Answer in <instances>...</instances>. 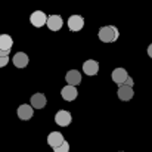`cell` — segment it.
<instances>
[{"label":"cell","instance_id":"6da1fadb","mask_svg":"<svg viewBox=\"0 0 152 152\" xmlns=\"http://www.w3.org/2000/svg\"><path fill=\"white\" fill-rule=\"evenodd\" d=\"M98 36H99V40L103 42V43H114L120 37V31L114 25H105V27L99 28Z\"/></svg>","mask_w":152,"mask_h":152},{"label":"cell","instance_id":"7a4b0ae2","mask_svg":"<svg viewBox=\"0 0 152 152\" xmlns=\"http://www.w3.org/2000/svg\"><path fill=\"white\" fill-rule=\"evenodd\" d=\"M71 121H72V117H71V114H69L68 111H65V109H61V111H58V112L55 114V123H56L58 126H61V127L69 126Z\"/></svg>","mask_w":152,"mask_h":152},{"label":"cell","instance_id":"3957f363","mask_svg":"<svg viewBox=\"0 0 152 152\" xmlns=\"http://www.w3.org/2000/svg\"><path fill=\"white\" fill-rule=\"evenodd\" d=\"M30 22H31L34 27L40 28V27H43V25L48 22V16H46L45 12H42V10H36V12L31 13V16H30Z\"/></svg>","mask_w":152,"mask_h":152},{"label":"cell","instance_id":"277c9868","mask_svg":"<svg viewBox=\"0 0 152 152\" xmlns=\"http://www.w3.org/2000/svg\"><path fill=\"white\" fill-rule=\"evenodd\" d=\"M61 96H62L64 101H66V102L75 101L77 96H78V90H77V87H74V86H65V87H62V90H61Z\"/></svg>","mask_w":152,"mask_h":152},{"label":"cell","instance_id":"5b68a950","mask_svg":"<svg viewBox=\"0 0 152 152\" xmlns=\"http://www.w3.org/2000/svg\"><path fill=\"white\" fill-rule=\"evenodd\" d=\"M84 27V18L80 15H71L68 19V28L71 31H80Z\"/></svg>","mask_w":152,"mask_h":152},{"label":"cell","instance_id":"8992f818","mask_svg":"<svg viewBox=\"0 0 152 152\" xmlns=\"http://www.w3.org/2000/svg\"><path fill=\"white\" fill-rule=\"evenodd\" d=\"M111 78H112L114 83H117L118 86H121V84H124L126 80L129 78V74H127V71H126L124 68H115V69L112 71V74H111Z\"/></svg>","mask_w":152,"mask_h":152},{"label":"cell","instance_id":"52a82bcc","mask_svg":"<svg viewBox=\"0 0 152 152\" xmlns=\"http://www.w3.org/2000/svg\"><path fill=\"white\" fill-rule=\"evenodd\" d=\"M83 72L86 75H96L99 72V62L98 61H93V59H89L83 64Z\"/></svg>","mask_w":152,"mask_h":152},{"label":"cell","instance_id":"ba28073f","mask_svg":"<svg viewBox=\"0 0 152 152\" xmlns=\"http://www.w3.org/2000/svg\"><path fill=\"white\" fill-rule=\"evenodd\" d=\"M46 24H48V28H49L50 31H58V30L62 28L64 21H62V16H61V15H49Z\"/></svg>","mask_w":152,"mask_h":152},{"label":"cell","instance_id":"9c48e42d","mask_svg":"<svg viewBox=\"0 0 152 152\" xmlns=\"http://www.w3.org/2000/svg\"><path fill=\"white\" fill-rule=\"evenodd\" d=\"M64 142H65V139H64V134L61 132H52V133H49V136H48V143L53 149L58 148L59 145H62Z\"/></svg>","mask_w":152,"mask_h":152},{"label":"cell","instance_id":"30bf717a","mask_svg":"<svg viewBox=\"0 0 152 152\" xmlns=\"http://www.w3.org/2000/svg\"><path fill=\"white\" fill-rule=\"evenodd\" d=\"M65 80H66V83H68V86H77V84H80L81 83V74H80V71H77V69H71V71H68L66 72V75H65Z\"/></svg>","mask_w":152,"mask_h":152},{"label":"cell","instance_id":"8fae6325","mask_svg":"<svg viewBox=\"0 0 152 152\" xmlns=\"http://www.w3.org/2000/svg\"><path fill=\"white\" fill-rule=\"evenodd\" d=\"M30 102H31V106H33L34 109H42V108L46 106L48 99H46V96H45L43 93H34V95L31 96Z\"/></svg>","mask_w":152,"mask_h":152},{"label":"cell","instance_id":"7c38bea8","mask_svg":"<svg viewBox=\"0 0 152 152\" xmlns=\"http://www.w3.org/2000/svg\"><path fill=\"white\" fill-rule=\"evenodd\" d=\"M12 62H13V65H15L16 68H21V69H22V68H25V66L28 65L30 59H28L27 53H24V52H18V53H15Z\"/></svg>","mask_w":152,"mask_h":152},{"label":"cell","instance_id":"4fadbf2b","mask_svg":"<svg viewBox=\"0 0 152 152\" xmlns=\"http://www.w3.org/2000/svg\"><path fill=\"white\" fill-rule=\"evenodd\" d=\"M133 96H134L133 87L126 86V84H121V86L118 87V98H120L121 101H130Z\"/></svg>","mask_w":152,"mask_h":152},{"label":"cell","instance_id":"5bb4252c","mask_svg":"<svg viewBox=\"0 0 152 152\" xmlns=\"http://www.w3.org/2000/svg\"><path fill=\"white\" fill-rule=\"evenodd\" d=\"M13 46V39L9 34H0V50L10 52Z\"/></svg>","mask_w":152,"mask_h":152},{"label":"cell","instance_id":"9a60e30c","mask_svg":"<svg viewBox=\"0 0 152 152\" xmlns=\"http://www.w3.org/2000/svg\"><path fill=\"white\" fill-rule=\"evenodd\" d=\"M16 114L21 120H30L33 117V106L31 105H21L18 108Z\"/></svg>","mask_w":152,"mask_h":152},{"label":"cell","instance_id":"2e32d148","mask_svg":"<svg viewBox=\"0 0 152 152\" xmlns=\"http://www.w3.org/2000/svg\"><path fill=\"white\" fill-rule=\"evenodd\" d=\"M68 151H69V143H68L66 140H65L62 145H59L58 148L53 149V152H68Z\"/></svg>","mask_w":152,"mask_h":152},{"label":"cell","instance_id":"e0dca14e","mask_svg":"<svg viewBox=\"0 0 152 152\" xmlns=\"http://www.w3.org/2000/svg\"><path fill=\"white\" fill-rule=\"evenodd\" d=\"M7 62H9V58H3V56H0V68H1V66H6Z\"/></svg>","mask_w":152,"mask_h":152},{"label":"cell","instance_id":"ac0fdd59","mask_svg":"<svg viewBox=\"0 0 152 152\" xmlns=\"http://www.w3.org/2000/svg\"><path fill=\"white\" fill-rule=\"evenodd\" d=\"M124 84H126V86H130V87H133V84H134V83H133L132 77H129V78L126 80V83H124Z\"/></svg>","mask_w":152,"mask_h":152},{"label":"cell","instance_id":"d6986e66","mask_svg":"<svg viewBox=\"0 0 152 152\" xmlns=\"http://www.w3.org/2000/svg\"><path fill=\"white\" fill-rule=\"evenodd\" d=\"M9 53H10V52H4V50H0V56H3V58H9Z\"/></svg>","mask_w":152,"mask_h":152},{"label":"cell","instance_id":"ffe728a7","mask_svg":"<svg viewBox=\"0 0 152 152\" xmlns=\"http://www.w3.org/2000/svg\"><path fill=\"white\" fill-rule=\"evenodd\" d=\"M148 55H149V56L152 58V43L149 45V46H148Z\"/></svg>","mask_w":152,"mask_h":152},{"label":"cell","instance_id":"44dd1931","mask_svg":"<svg viewBox=\"0 0 152 152\" xmlns=\"http://www.w3.org/2000/svg\"><path fill=\"white\" fill-rule=\"evenodd\" d=\"M118 152H124V151H118Z\"/></svg>","mask_w":152,"mask_h":152}]
</instances>
